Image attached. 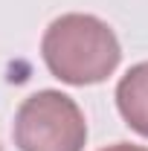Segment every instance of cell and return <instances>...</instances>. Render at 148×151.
Wrapping results in <instances>:
<instances>
[{
	"label": "cell",
	"instance_id": "3",
	"mask_svg": "<svg viewBox=\"0 0 148 151\" xmlns=\"http://www.w3.org/2000/svg\"><path fill=\"white\" fill-rule=\"evenodd\" d=\"M116 108L128 128L148 137V61L134 64L116 84Z\"/></svg>",
	"mask_w": 148,
	"mask_h": 151
},
{
	"label": "cell",
	"instance_id": "4",
	"mask_svg": "<svg viewBox=\"0 0 148 151\" xmlns=\"http://www.w3.org/2000/svg\"><path fill=\"white\" fill-rule=\"evenodd\" d=\"M102 151H148V148H142V145H131V142H113V145H108V148H102Z\"/></svg>",
	"mask_w": 148,
	"mask_h": 151
},
{
	"label": "cell",
	"instance_id": "1",
	"mask_svg": "<svg viewBox=\"0 0 148 151\" xmlns=\"http://www.w3.org/2000/svg\"><path fill=\"white\" fill-rule=\"evenodd\" d=\"M41 55L58 81L84 87L113 76L122 61V47L116 32L102 18L70 12L47 26L41 38Z\"/></svg>",
	"mask_w": 148,
	"mask_h": 151
},
{
	"label": "cell",
	"instance_id": "2",
	"mask_svg": "<svg viewBox=\"0 0 148 151\" xmlns=\"http://www.w3.org/2000/svg\"><path fill=\"white\" fill-rule=\"evenodd\" d=\"M12 137L20 151H84L87 122L73 96L38 90L18 108Z\"/></svg>",
	"mask_w": 148,
	"mask_h": 151
}]
</instances>
